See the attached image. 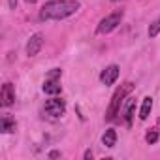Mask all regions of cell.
<instances>
[{"mask_svg": "<svg viewBox=\"0 0 160 160\" xmlns=\"http://www.w3.org/2000/svg\"><path fill=\"white\" fill-rule=\"evenodd\" d=\"M8 6H10V10H15L17 8V0H8Z\"/></svg>", "mask_w": 160, "mask_h": 160, "instance_id": "17", "label": "cell"}, {"mask_svg": "<svg viewBox=\"0 0 160 160\" xmlns=\"http://www.w3.org/2000/svg\"><path fill=\"white\" fill-rule=\"evenodd\" d=\"M134 109H136V100H134V98H128L126 108H124V122H126L128 126L132 124V119H134Z\"/></svg>", "mask_w": 160, "mask_h": 160, "instance_id": "10", "label": "cell"}, {"mask_svg": "<svg viewBox=\"0 0 160 160\" xmlns=\"http://www.w3.org/2000/svg\"><path fill=\"white\" fill-rule=\"evenodd\" d=\"M42 45H43V34H40V32L32 34L28 43H27V55L28 57H36L42 51Z\"/></svg>", "mask_w": 160, "mask_h": 160, "instance_id": "6", "label": "cell"}, {"mask_svg": "<svg viewBox=\"0 0 160 160\" xmlns=\"http://www.w3.org/2000/svg\"><path fill=\"white\" fill-rule=\"evenodd\" d=\"M60 91H62V87H60L58 79H45V83H43V92L45 94L57 96V94H60Z\"/></svg>", "mask_w": 160, "mask_h": 160, "instance_id": "8", "label": "cell"}, {"mask_svg": "<svg viewBox=\"0 0 160 160\" xmlns=\"http://www.w3.org/2000/svg\"><path fill=\"white\" fill-rule=\"evenodd\" d=\"M122 15H124V12H122V10H117V12L109 13L108 17H104V19L98 23V27H96V32H98V34H108V32L115 30V28L121 25V21H122Z\"/></svg>", "mask_w": 160, "mask_h": 160, "instance_id": "3", "label": "cell"}, {"mask_svg": "<svg viewBox=\"0 0 160 160\" xmlns=\"http://www.w3.org/2000/svg\"><path fill=\"white\" fill-rule=\"evenodd\" d=\"M117 77H119V66H117V64H109L108 68L102 70L100 81H102L106 87H109V85H113V83L117 81Z\"/></svg>", "mask_w": 160, "mask_h": 160, "instance_id": "5", "label": "cell"}, {"mask_svg": "<svg viewBox=\"0 0 160 160\" xmlns=\"http://www.w3.org/2000/svg\"><path fill=\"white\" fill-rule=\"evenodd\" d=\"M83 158H85V160H91V158H92V151H91V149H87V151H85V154H83Z\"/></svg>", "mask_w": 160, "mask_h": 160, "instance_id": "16", "label": "cell"}, {"mask_svg": "<svg viewBox=\"0 0 160 160\" xmlns=\"http://www.w3.org/2000/svg\"><path fill=\"white\" fill-rule=\"evenodd\" d=\"M151 109H152V98L151 96H145L143 102H141V109H139V119L145 121L149 115H151Z\"/></svg>", "mask_w": 160, "mask_h": 160, "instance_id": "9", "label": "cell"}, {"mask_svg": "<svg viewBox=\"0 0 160 160\" xmlns=\"http://www.w3.org/2000/svg\"><path fill=\"white\" fill-rule=\"evenodd\" d=\"M158 138H160V134H158L156 130H151V132H147L145 141H147L149 145H152V143H156V141H158Z\"/></svg>", "mask_w": 160, "mask_h": 160, "instance_id": "14", "label": "cell"}, {"mask_svg": "<svg viewBox=\"0 0 160 160\" xmlns=\"http://www.w3.org/2000/svg\"><path fill=\"white\" fill-rule=\"evenodd\" d=\"M43 111L47 113V115H51V117H60V115H64V111H66V104H64V100H60V98H49L47 102H45V106H43Z\"/></svg>", "mask_w": 160, "mask_h": 160, "instance_id": "4", "label": "cell"}, {"mask_svg": "<svg viewBox=\"0 0 160 160\" xmlns=\"http://www.w3.org/2000/svg\"><path fill=\"white\" fill-rule=\"evenodd\" d=\"M158 32H160V17H158V19H154V21L151 23V27H149L147 34H149V38H156V36H158Z\"/></svg>", "mask_w": 160, "mask_h": 160, "instance_id": "13", "label": "cell"}, {"mask_svg": "<svg viewBox=\"0 0 160 160\" xmlns=\"http://www.w3.org/2000/svg\"><path fill=\"white\" fill-rule=\"evenodd\" d=\"M102 143L106 145V147H115V143H117V132L113 130V128H109V130H106L104 132V136H102Z\"/></svg>", "mask_w": 160, "mask_h": 160, "instance_id": "11", "label": "cell"}, {"mask_svg": "<svg viewBox=\"0 0 160 160\" xmlns=\"http://www.w3.org/2000/svg\"><path fill=\"white\" fill-rule=\"evenodd\" d=\"M134 89V85L128 81V83H124L122 87H119L117 91H115V94L111 96V104H109V108H108V113H106V119L108 121H113L115 117H117V113L121 111V104H122V98Z\"/></svg>", "mask_w": 160, "mask_h": 160, "instance_id": "2", "label": "cell"}, {"mask_svg": "<svg viewBox=\"0 0 160 160\" xmlns=\"http://www.w3.org/2000/svg\"><path fill=\"white\" fill-rule=\"evenodd\" d=\"M60 156V151H51L49 152V158H58Z\"/></svg>", "mask_w": 160, "mask_h": 160, "instance_id": "18", "label": "cell"}, {"mask_svg": "<svg viewBox=\"0 0 160 160\" xmlns=\"http://www.w3.org/2000/svg\"><path fill=\"white\" fill-rule=\"evenodd\" d=\"M0 130H2L4 134H8V132H13V130H15V121H13L12 117L4 115V117H2V121H0Z\"/></svg>", "mask_w": 160, "mask_h": 160, "instance_id": "12", "label": "cell"}, {"mask_svg": "<svg viewBox=\"0 0 160 160\" xmlns=\"http://www.w3.org/2000/svg\"><path fill=\"white\" fill-rule=\"evenodd\" d=\"M27 4H36V0H25Z\"/></svg>", "mask_w": 160, "mask_h": 160, "instance_id": "19", "label": "cell"}, {"mask_svg": "<svg viewBox=\"0 0 160 160\" xmlns=\"http://www.w3.org/2000/svg\"><path fill=\"white\" fill-rule=\"evenodd\" d=\"M77 10H79V2H75V0H53V2H47L40 10V19L58 21V19H66V17L73 15Z\"/></svg>", "mask_w": 160, "mask_h": 160, "instance_id": "1", "label": "cell"}, {"mask_svg": "<svg viewBox=\"0 0 160 160\" xmlns=\"http://www.w3.org/2000/svg\"><path fill=\"white\" fill-rule=\"evenodd\" d=\"M60 75H62V72H60L58 68H53V70L47 73V77H45V79H60Z\"/></svg>", "mask_w": 160, "mask_h": 160, "instance_id": "15", "label": "cell"}, {"mask_svg": "<svg viewBox=\"0 0 160 160\" xmlns=\"http://www.w3.org/2000/svg\"><path fill=\"white\" fill-rule=\"evenodd\" d=\"M111 2H121V0H111Z\"/></svg>", "mask_w": 160, "mask_h": 160, "instance_id": "20", "label": "cell"}, {"mask_svg": "<svg viewBox=\"0 0 160 160\" xmlns=\"http://www.w3.org/2000/svg\"><path fill=\"white\" fill-rule=\"evenodd\" d=\"M0 98H2V106H4V108H8V106L13 104V100H15V89H13L12 83H4Z\"/></svg>", "mask_w": 160, "mask_h": 160, "instance_id": "7", "label": "cell"}]
</instances>
